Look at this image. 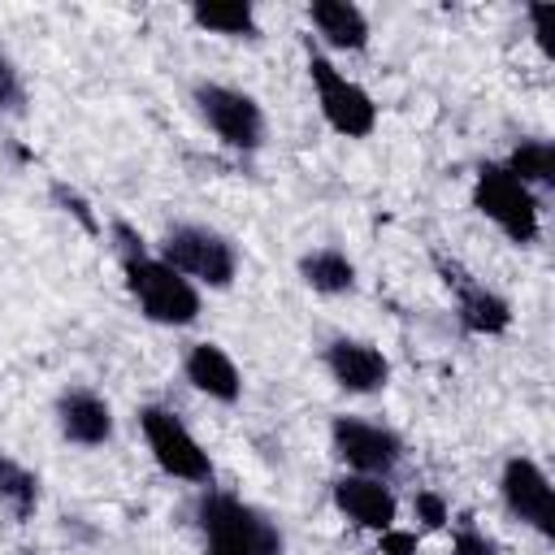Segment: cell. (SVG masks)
I'll list each match as a JSON object with an SVG mask.
<instances>
[{"mask_svg":"<svg viewBox=\"0 0 555 555\" xmlns=\"http://www.w3.org/2000/svg\"><path fill=\"white\" fill-rule=\"evenodd\" d=\"M0 507H9L13 520H30L39 512V477L9 451H0Z\"/></svg>","mask_w":555,"mask_h":555,"instance_id":"cell-19","label":"cell"},{"mask_svg":"<svg viewBox=\"0 0 555 555\" xmlns=\"http://www.w3.org/2000/svg\"><path fill=\"white\" fill-rule=\"evenodd\" d=\"M182 377L191 382V390H199L212 403H238L243 399V373L234 364V356L221 343H191L182 356Z\"/></svg>","mask_w":555,"mask_h":555,"instance_id":"cell-14","label":"cell"},{"mask_svg":"<svg viewBox=\"0 0 555 555\" xmlns=\"http://www.w3.org/2000/svg\"><path fill=\"white\" fill-rule=\"evenodd\" d=\"M52 195H56V204H61L65 212H74V217L82 221V230H87V234H95V230H100V221L91 217V208H87V199H82V195H78L74 186H65V182H52Z\"/></svg>","mask_w":555,"mask_h":555,"instance_id":"cell-22","label":"cell"},{"mask_svg":"<svg viewBox=\"0 0 555 555\" xmlns=\"http://www.w3.org/2000/svg\"><path fill=\"white\" fill-rule=\"evenodd\" d=\"M455 555H494V546L477 529H460L455 533Z\"/></svg>","mask_w":555,"mask_h":555,"instance_id":"cell-25","label":"cell"},{"mask_svg":"<svg viewBox=\"0 0 555 555\" xmlns=\"http://www.w3.org/2000/svg\"><path fill=\"white\" fill-rule=\"evenodd\" d=\"M473 208L516 247H533L542 234V204L503 160H486L473 173Z\"/></svg>","mask_w":555,"mask_h":555,"instance_id":"cell-3","label":"cell"},{"mask_svg":"<svg viewBox=\"0 0 555 555\" xmlns=\"http://www.w3.org/2000/svg\"><path fill=\"white\" fill-rule=\"evenodd\" d=\"M525 17H529V26H533V39L551 52V35H555V4H529V9H525Z\"/></svg>","mask_w":555,"mask_h":555,"instance_id":"cell-24","label":"cell"},{"mask_svg":"<svg viewBox=\"0 0 555 555\" xmlns=\"http://www.w3.org/2000/svg\"><path fill=\"white\" fill-rule=\"evenodd\" d=\"M195 525L204 538V555H282L286 551L278 520L264 507L238 499L234 490L204 486V494L195 499Z\"/></svg>","mask_w":555,"mask_h":555,"instance_id":"cell-2","label":"cell"},{"mask_svg":"<svg viewBox=\"0 0 555 555\" xmlns=\"http://www.w3.org/2000/svg\"><path fill=\"white\" fill-rule=\"evenodd\" d=\"M299 278L317 295H330V299L334 295H351L356 291V260L343 247L325 243V247H312V251L299 256Z\"/></svg>","mask_w":555,"mask_h":555,"instance_id":"cell-16","label":"cell"},{"mask_svg":"<svg viewBox=\"0 0 555 555\" xmlns=\"http://www.w3.org/2000/svg\"><path fill=\"white\" fill-rule=\"evenodd\" d=\"M52 416H56L61 438L74 442V447L95 451V447L113 442V408H108V399H104L100 390H91V386H65V390L56 395Z\"/></svg>","mask_w":555,"mask_h":555,"instance_id":"cell-13","label":"cell"},{"mask_svg":"<svg viewBox=\"0 0 555 555\" xmlns=\"http://www.w3.org/2000/svg\"><path fill=\"white\" fill-rule=\"evenodd\" d=\"M191 104L199 113V121L217 134L221 147L230 152H260L264 147V134H269V121H264V108L251 91L243 87H230V82H195L191 87Z\"/></svg>","mask_w":555,"mask_h":555,"instance_id":"cell-5","label":"cell"},{"mask_svg":"<svg viewBox=\"0 0 555 555\" xmlns=\"http://www.w3.org/2000/svg\"><path fill=\"white\" fill-rule=\"evenodd\" d=\"M321 364H325L330 382L347 395H377L390 382V360L369 338H347V334L330 338L321 351Z\"/></svg>","mask_w":555,"mask_h":555,"instance_id":"cell-12","label":"cell"},{"mask_svg":"<svg viewBox=\"0 0 555 555\" xmlns=\"http://www.w3.org/2000/svg\"><path fill=\"white\" fill-rule=\"evenodd\" d=\"M412 507H416V520H421L425 529H442V525L451 520V512H447V503H442L438 490H416Z\"/></svg>","mask_w":555,"mask_h":555,"instance_id":"cell-21","label":"cell"},{"mask_svg":"<svg viewBox=\"0 0 555 555\" xmlns=\"http://www.w3.org/2000/svg\"><path fill=\"white\" fill-rule=\"evenodd\" d=\"M416 546H421V533L416 529H386V533H377V555H416Z\"/></svg>","mask_w":555,"mask_h":555,"instance_id":"cell-23","label":"cell"},{"mask_svg":"<svg viewBox=\"0 0 555 555\" xmlns=\"http://www.w3.org/2000/svg\"><path fill=\"white\" fill-rule=\"evenodd\" d=\"M139 434L156 460V468L173 481H186V486H212V460L208 451L199 447V438L186 429V421L165 408V403H143L139 408Z\"/></svg>","mask_w":555,"mask_h":555,"instance_id":"cell-7","label":"cell"},{"mask_svg":"<svg viewBox=\"0 0 555 555\" xmlns=\"http://www.w3.org/2000/svg\"><path fill=\"white\" fill-rule=\"evenodd\" d=\"M186 17H191L199 30L221 35V39H260V17H256V4H247V0L191 4Z\"/></svg>","mask_w":555,"mask_h":555,"instance_id":"cell-17","label":"cell"},{"mask_svg":"<svg viewBox=\"0 0 555 555\" xmlns=\"http://www.w3.org/2000/svg\"><path fill=\"white\" fill-rule=\"evenodd\" d=\"M499 499H503L507 516L520 520L525 529H533L538 538L555 533V490H551V477L542 473L538 460L507 455L499 468Z\"/></svg>","mask_w":555,"mask_h":555,"instance_id":"cell-9","label":"cell"},{"mask_svg":"<svg viewBox=\"0 0 555 555\" xmlns=\"http://www.w3.org/2000/svg\"><path fill=\"white\" fill-rule=\"evenodd\" d=\"M438 269H442L447 291L455 295V321H460L464 334L499 338V334L512 330V304H507L499 291H490L486 282H477L473 273H464V269L451 264V260H438Z\"/></svg>","mask_w":555,"mask_h":555,"instance_id":"cell-10","label":"cell"},{"mask_svg":"<svg viewBox=\"0 0 555 555\" xmlns=\"http://www.w3.org/2000/svg\"><path fill=\"white\" fill-rule=\"evenodd\" d=\"M330 451L347 473H364V477H382V481H390V473L403 464V438L390 425L364 421V416H334Z\"/></svg>","mask_w":555,"mask_h":555,"instance_id":"cell-8","label":"cell"},{"mask_svg":"<svg viewBox=\"0 0 555 555\" xmlns=\"http://www.w3.org/2000/svg\"><path fill=\"white\" fill-rule=\"evenodd\" d=\"M22 113H26V82L9 61V52L0 48V117H22Z\"/></svg>","mask_w":555,"mask_h":555,"instance_id":"cell-20","label":"cell"},{"mask_svg":"<svg viewBox=\"0 0 555 555\" xmlns=\"http://www.w3.org/2000/svg\"><path fill=\"white\" fill-rule=\"evenodd\" d=\"M113 247L121 260V278L126 291L134 299V308L152 321V325H169V330H186L199 321V286H191L173 264H165L156 251H147V243L134 234L130 221H113Z\"/></svg>","mask_w":555,"mask_h":555,"instance_id":"cell-1","label":"cell"},{"mask_svg":"<svg viewBox=\"0 0 555 555\" xmlns=\"http://www.w3.org/2000/svg\"><path fill=\"white\" fill-rule=\"evenodd\" d=\"M330 499L338 507V516H347L356 529L364 533H386L399 525V499L390 490V481L382 477H364V473H338L330 481Z\"/></svg>","mask_w":555,"mask_h":555,"instance_id":"cell-11","label":"cell"},{"mask_svg":"<svg viewBox=\"0 0 555 555\" xmlns=\"http://www.w3.org/2000/svg\"><path fill=\"white\" fill-rule=\"evenodd\" d=\"M308 82L317 95V108L325 117V126L343 139H369L377 130V104L373 95L334 65V56H325L321 48H308Z\"/></svg>","mask_w":555,"mask_h":555,"instance_id":"cell-6","label":"cell"},{"mask_svg":"<svg viewBox=\"0 0 555 555\" xmlns=\"http://www.w3.org/2000/svg\"><path fill=\"white\" fill-rule=\"evenodd\" d=\"M308 22L321 35V43L330 52H364L373 39V26L364 17L360 4L351 0H312L308 4Z\"/></svg>","mask_w":555,"mask_h":555,"instance_id":"cell-15","label":"cell"},{"mask_svg":"<svg viewBox=\"0 0 555 555\" xmlns=\"http://www.w3.org/2000/svg\"><path fill=\"white\" fill-rule=\"evenodd\" d=\"M503 165H507L529 191H546V186H555V143H551V139H538V134L520 139V143L507 152Z\"/></svg>","mask_w":555,"mask_h":555,"instance_id":"cell-18","label":"cell"},{"mask_svg":"<svg viewBox=\"0 0 555 555\" xmlns=\"http://www.w3.org/2000/svg\"><path fill=\"white\" fill-rule=\"evenodd\" d=\"M156 256L173 264L191 286H208V291H225L238 273V247L221 230L199 221H173L160 234Z\"/></svg>","mask_w":555,"mask_h":555,"instance_id":"cell-4","label":"cell"}]
</instances>
